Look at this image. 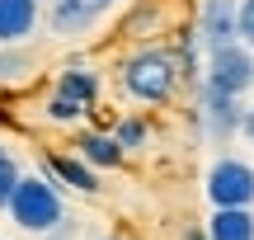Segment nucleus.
I'll list each match as a JSON object with an SVG mask.
<instances>
[{"label":"nucleus","mask_w":254,"mask_h":240,"mask_svg":"<svg viewBox=\"0 0 254 240\" xmlns=\"http://www.w3.org/2000/svg\"><path fill=\"white\" fill-rule=\"evenodd\" d=\"M47 175L57 179V184H66V188H75V193H99V170L90 165V160L75 151V156H62V151H52L47 156Z\"/></svg>","instance_id":"nucleus-8"},{"label":"nucleus","mask_w":254,"mask_h":240,"mask_svg":"<svg viewBox=\"0 0 254 240\" xmlns=\"http://www.w3.org/2000/svg\"><path fill=\"white\" fill-rule=\"evenodd\" d=\"M94 240H118V236H94Z\"/></svg>","instance_id":"nucleus-21"},{"label":"nucleus","mask_w":254,"mask_h":240,"mask_svg":"<svg viewBox=\"0 0 254 240\" xmlns=\"http://www.w3.org/2000/svg\"><path fill=\"white\" fill-rule=\"evenodd\" d=\"M9 222L28 236H47L66 222V203L57 193V179H43V175H24L9 198Z\"/></svg>","instance_id":"nucleus-2"},{"label":"nucleus","mask_w":254,"mask_h":240,"mask_svg":"<svg viewBox=\"0 0 254 240\" xmlns=\"http://www.w3.org/2000/svg\"><path fill=\"white\" fill-rule=\"evenodd\" d=\"M245 141H250V146H254V104H250V109H245Z\"/></svg>","instance_id":"nucleus-20"},{"label":"nucleus","mask_w":254,"mask_h":240,"mask_svg":"<svg viewBox=\"0 0 254 240\" xmlns=\"http://www.w3.org/2000/svg\"><path fill=\"white\" fill-rule=\"evenodd\" d=\"M43 113H47V122H57V127H75V122L90 113V104L75 99V94H62V90H57L52 99H47V109H43Z\"/></svg>","instance_id":"nucleus-14"},{"label":"nucleus","mask_w":254,"mask_h":240,"mask_svg":"<svg viewBox=\"0 0 254 240\" xmlns=\"http://www.w3.org/2000/svg\"><path fill=\"white\" fill-rule=\"evenodd\" d=\"M207 203L212 207H254V165L236 156L212 160L207 170Z\"/></svg>","instance_id":"nucleus-4"},{"label":"nucleus","mask_w":254,"mask_h":240,"mask_svg":"<svg viewBox=\"0 0 254 240\" xmlns=\"http://www.w3.org/2000/svg\"><path fill=\"white\" fill-rule=\"evenodd\" d=\"M198 118H202V132L212 141L226 146L236 132H245V109H240V94H226L217 90L212 80H202V99H198Z\"/></svg>","instance_id":"nucleus-5"},{"label":"nucleus","mask_w":254,"mask_h":240,"mask_svg":"<svg viewBox=\"0 0 254 240\" xmlns=\"http://www.w3.org/2000/svg\"><path fill=\"white\" fill-rule=\"evenodd\" d=\"M0 151H5V146H0Z\"/></svg>","instance_id":"nucleus-22"},{"label":"nucleus","mask_w":254,"mask_h":240,"mask_svg":"<svg viewBox=\"0 0 254 240\" xmlns=\"http://www.w3.org/2000/svg\"><path fill=\"white\" fill-rule=\"evenodd\" d=\"M38 240H75V226H71V222H62L57 231H47V236H38Z\"/></svg>","instance_id":"nucleus-18"},{"label":"nucleus","mask_w":254,"mask_h":240,"mask_svg":"<svg viewBox=\"0 0 254 240\" xmlns=\"http://www.w3.org/2000/svg\"><path fill=\"white\" fill-rule=\"evenodd\" d=\"M207 80L226 94H250L254 90V47L245 38L212 47L207 52Z\"/></svg>","instance_id":"nucleus-3"},{"label":"nucleus","mask_w":254,"mask_h":240,"mask_svg":"<svg viewBox=\"0 0 254 240\" xmlns=\"http://www.w3.org/2000/svg\"><path fill=\"white\" fill-rule=\"evenodd\" d=\"M57 90L75 94V99H85V104H94V94H99V75L85 71V66H66V71L57 75Z\"/></svg>","instance_id":"nucleus-13"},{"label":"nucleus","mask_w":254,"mask_h":240,"mask_svg":"<svg viewBox=\"0 0 254 240\" xmlns=\"http://www.w3.org/2000/svg\"><path fill=\"white\" fill-rule=\"evenodd\" d=\"M75 151H80L94 170H118L123 156H127L123 141L113 137V132H80V137H75Z\"/></svg>","instance_id":"nucleus-11"},{"label":"nucleus","mask_w":254,"mask_h":240,"mask_svg":"<svg viewBox=\"0 0 254 240\" xmlns=\"http://www.w3.org/2000/svg\"><path fill=\"white\" fill-rule=\"evenodd\" d=\"M43 19V0H0V43H24Z\"/></svg>","instance_id":"nucleus-9"},{"label":"nucleus","mask_w":254,"mask_h":240,"mask_svg":"<svg viewBox=\"0 0 254 240\" xmlns=\"http://www.w3.org/2000/svg\"><path fill=\"white\" fill-rule=\"evenodd\" d=\"M184 75L189 71H184V61L174 52H165V47H136V52L123 61L118 85H123L127 99H136V104H165L174 90H179Z\"/></svg>","instance_id":"nucleus-1"},{"label":"nucleus","mask_w":254,"mask_h":240,"mask_svg":"<svg viewBox=\"0 0 254 240\" xmlns=\"http://www.w3.org/2000/svg\"><path fill=\"white\" fill-rule=\"evenodd\" d=\"M33 75V57L24 43H0V85H14Z\"/></svg>","instance_id":"nucleus-12"},{"label":"nucleus","mask_w":254,"mask_h":240,"mask_svg":"<svg viewBox=\"0 0 254 240\" xmlns=\"http://www.w3.org/2000/svg\"><path fill=\"white\" fill-rule=\"evenodd\" d=\"M113 137L123 141V151H146L151 132H146V122H141V118H123L118 127H113Z\"/></svg>","instance_id":"nucleus-16"},{"label":"nucleus","mask_w":254,"mask_h":240,"mask_svg":"<svg viewBox=\"0 0 254 240\" xmlns=\"http://www.w3.org/2000/svg\"><path fill=\"white\" fill-rule=\"evenodd\" d=\"M118 0H52L47 9V24H52L57 38H75V33H90Z\"/></svg>","instance_id":"nucleus-6"},{"label":"nucleus","mask_w":254,"mask_h":240,"mask_svg":"<svg viewBox=\"0 0 254 240\" xmlns=\"http://www.w3.org/2000/svg\"><path fill=\"white\" fill-rule=\"evenodd\" d=\"M207 240H254V207H212Z\"/></svg>","instance_id":"nucleus-10"},{"label":"nucleus","mask_w":254,"mask_h":240,"mask_svg":"<svg viewBox=\"0 0 254 240\" xmlns=\"http://www.w3.org/2000/svg\"><path fill=\"white\" fill-rule=\"evenodd\" d=\"M179 240H207V226H184Z\"/></svg>","instance_id":"nucleus-19"},{"label":"nucleus","mask_w":254,"mask_h":240,"mask_svg":"<svg viewBox=\"0 0 254 240\" xmlns=\"http://www.w3.org/2000/svg\"><path fill=\"white\" fill-rule=\"evenodd\" d=\"M240 38L254 47V0H240Z\"/></svg>","instance_id":"nucleus-17"},{"label":"nucleus","mask_w":254,"mask_h":240,"mask_svg":"<svg viewBox=\"0 0 254 240\" xmlns=\"http://www.w3.org/2000/svg\"><path fill=\"white\" fill-rule=\"evenodd\" d=\"M198 38H202L207 52L221 47V43H236V38H240V0H202Z\"/></svg>","instance_id":"nucleus-7"},{"label":"nucleus","mask_w":254,"mask_h":240,"mask_svg":"<svg viewBox=\"0 0 254 240\" xmlns=\"http://www.w3.org/2000/svg\"><path fill=\"white\" fill-rule=\"evenodd\" d=\"M19 179H24V170L14 165V156H9V151H0V212H9V198H14Z\"/></svg>","instance_id":"nucleus-15"}]
</instances>
